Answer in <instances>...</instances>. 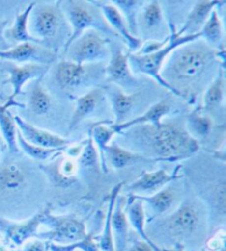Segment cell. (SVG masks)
I'll return each instance as SVG.
<instances>
[{
  "mask_svg": "<svg viewBox=\"0 0 226 251\" xmlns=\"http://www.w3.org/2000/svg\"><path fill=\"white\" fill-rule=\"evenodd\" d=\"M107 97L104 88L95 87L83 94L76 100L75 108L69 124V131H73L84 120L97 116L103 108H105Z\"/></svg>",
  "mask_w": 226,
  "mask_h": 251,
  "instance_id": "obj_17",
  "label": "cell"
},
{
  "mask_svg": "<svg viewBox=\"0 0 226 251\" xmlns=\"http://www.w3.org/2000/svg\"><path fill=\"white\" fill-rule=\"evenodd\" d=\"M170 110L171 101L169 98H165V100L158 101L151 107H149L142 115L129 119L128 122L121 125H111V127L114 130L115 133H121L129 128L135 127V126L141 125H150L152 127H160L162 125V118L166 117L170 113Z\"/></svg>",
  "mask_w": 226,
  "mask_h": 251,
  "instance_id": "obj_21",
  "label": "cell"
},
{
  "mask_svg": "<svg viewBox=\"0 0 226 251\" xmlns=\"http://www.w3.org/2000/svg\"><path fill=\"white\" fill-rule=\"evenodd\" d=\"M225 100V74L224 66H221L212 83L206 88L203 95V106L200 108L201 111L209 115V113H214L216 110L224 108Z\"/></svg>",
  "mask_w": 226,
  "mask_h": 251,
  "instance_id": "obj_28",
  "label": "cell"
},
{
  "mask_svg": "<svg viewBox=\"0 0 226 251\" xmlns=\"http://www.w3.org/2000/svg\"><path fill=\"white\" fill-rule=\"evenodd\" d=\"M105 75L112 85L127 94H132L140 86L139 79L130 69L128 53H125L118 44L112 46L111 43V57L105 66Z\"/></svg>",
  "mask_w": 226,
  "mask_h": 251,
  "instance_id": "obj_10",
  "label": "cell"
},
{
  "mask_svg": "<svg viewBox=\"0 0 226 251\" xmlns=\"http://www.w3.org/2000/svg\"><path fill=\"white\" fill-rule=\"evenodd\" d=\"M0 29H1V25H0Z\"/></svg>",
  "mask_w": 226,
  "mask_h": 251,
  "instance_id": "obj_43",
  "label": "cell"
},
{
  "mask_svg": "<svg viewBox=\"0 0 226 251\" xmlns=\"http://www.w3.org/2000/svg\"><path fill=\"white\" fill-rule=\"evenodd\" d=\"M18 128L13 116L4 105H0V133L3 138L10 153H19V147L17 143Z\"/></svg>",
  "mask_w": 226,
  "mask_h": 251,
  "instance_id": "obj_33",
  "label": "cell"
},
{
  "mask_svg": "<svg viewBox=\"0 0 226 251\" xmlns=\"http://www.w3.org/2000/svg\"><path fill=\"white\" fill-rule=\"evenodd\" d=\"M104 75L105 67L102 69V63L76 64L74 62L62 60L53 71V77L56 85L66 93H74L82 87L90 86Z\"/></svg>",
  "mask_w": 226,
  "mask_h": 251,
  "instance_id": "obj_8",
  "label": "cell"
},
{
  "mask_svg": "<svg viewBox=\"0 0 226 251\" xmlns=\"http://www.w3.org/2000/svg\"><path fill=\"white\" fill-rule=\"evenodd\" d=\"M201 40L215 51L225 50L224 48V29L220 15L216 9L211 12L209 19L200 31Z\"/></svg>",
  "mask_w": 226,
  "mask_h": 251,
  "instance_id": "obj_30",
  "label": "cell"
},
{
  "mask_svg": "<svg viewBox=\"0 0 226 251\" xmlns=\"http://www.w3.org/2000/svg\"><path fill=\"white\" fill-rule=\"evenodd\" d=\"M213 128V120L209 115L202 113L201 110H196L188 116L185 129L191 136L197 138H205L211 133Z\"/></svg>",
  "mask_w": 226,
  "mask_h": 251,
  "instance_id": "obj_34",
  "label": "cell"
},
{
  "mask_svg": "<svg viewBox=\"0 0 226 251\" xmlns=\"http://www.w3.org/2000/svg\"><path fill=\"white\" fill-rule=\"evenodd\" d=\"M184 246H182V245H180V244H177V245H174L173 247H171V248H162V250L164 251H184Z\"/></svg>",
  "mask_w": 226,
  "mask_h": 251,
  "instance_id": "obj_41",
  "label": "cell"
},
{
  "mask_svg": "<svg viewBox=\"0 0 226 251\" xmlns=\"http://www.w3.org/2000/svg\"><path fill=\"white\" fill-rule=\"evenodd\" d=\"M138 33L141 32L149 41H164L166 21L159 1L144 2L137 19ZM169 37V35H168Z\"/></svg>",
  "mask_w": 226,
  "mask_h": 251,
  "instance_id": "obj_15",
  "label": "cell"
},
{
  "mask_svg": "<svg viewBox=\"0 0 226 251\" xmlns=\"http://www.w3.org/2000/svg\"><path fill=\"white\" fill-rule=\"evenodd\" d=\"M104 162L107 169L111 167L115 170H121L137 163H157L159 161L127 150L117 142H112L108 145L104 153Z\"/></svg>",
  "mask_w": 226,
  "mask_h": 251,
  "instance_id": "obj_22",
  "label": "cell"
},
{
  "mask_svg": "<svg viewBox=\"0 0 226 251\" xmlns=\"http://www.w3.org/2000/svg\"><path fill=\"white\" fill-rule=\"evenodd\" d=\"M53 98L50 93L44 88L42 77L34 79L31 83L28 94V108L31 114L38 117L48 116L53 109Z\"/></svg>",
  "mask_w": 226,
  "mask_h": 251,
  "instance_id": "obj_27",
  "label": "cell"
},
{
  "mask_svg": "<svg viewBox=\"0 0 226 251\" xmlns=\"http://www.w3.org/2000/svg\"><path fill=\"white\" fill-rule=\"evenodd\" d=\"M43 213L44 208L33 215L32 217L22 222H15L0 217V234H2L4 238L11 241L17 247H21L26 241L37 237L39 227L41 226Z\"/></svg>",
  "mask_w": 226,
  "mask_h": 251,
  "instance_id": "obj_14",
  "label": "cell"
},
{
  "mask_svg": "<svg viewBox=\"0 0 226 251\" xmlns=\"http://www.w3.org/2000/svg\"><path fill=\"white\" fill-rule=\"evenodd\" d=\"M0 60L17 65H48L56 60V53L37 43H19L10 49L0 50Z\"/></svg>",
  "mask_w": 226,
  "mask_h": 251,
  "instance_id": "obj_11",
  "label": "cell"
},
{
  "mask_svg": "<svg viewBox=\"0 0 226 251\" xmlns=\"http://www.w3.org/2000/svg\"><path fill=\"white\" fill-rule=\"evenodd\" d=\"M96 6L101 9L104 18H105L108 25L114 31L116 35H118L124 40V42L127 44L130 53L140 50L142 47V41L140 38L135 37L132 34L127 25V22L124 19L120 11L115 7V4L112 1H93Z\"/></svg>",
  "mask_w": 226,
  "mask_h": 251,
  "instance_id": "obj_18",
  "label": "cell"
},
{
  "mask_svg": "<svg viewBox=\"0 0 226 251\" xmlns=\"http://www.w3.org/2000/svg\"><path fill=\"white\" fill-rule=\"evenodd\" d=\"M216 59L218 51L198 39L175 49L165 62L160 75L172 88L173 95L190 100L196 97L194 89L200 85L207 69L214 65Z\"/></svg>",
  "mask_w": 226,
  "mask_h": 251,
  "instance_id": "obj_2",
  "label": "cell"
},
{
  "mask_svg": "<svg viewBox=\"0 0 226 251\" xmlns=\"http://www.w3.org/2000/svg\"><path fill=\"white\" fill-rule=\"evenodd\" d=\"M181 165H178L172 173L164 169L152 172H142L141 176L127 185L129 194L149 196L160 191L161 188L182 178L183 174L180 173Z\"/></svg>",
  "mask_w": 226,
  "mask_h": 251,
  "instance_id": "obj_13",
  "label": "cell"
},
{
  "mask_svg": "<svg viewBox=\"0 0 226 251\" xmlns=\"http://www.w3.org/2000/svg\"><path fill=\"white\" fill-rule=\"evenodd\" d=\"M104 91L108 101L111 102L113 114L115 116V122L113 125H121L128 122L130 115L135 109L137 94H127L115 85L104 87Z\"/></svg>",
  "mask_w": 226,
  "mask_h": 251,
  "instance_id": "obj_24",
  "label": "cell"
},
{
  "mask_svg": "<svg viewBox=\"0 0 226 251\" xmlns=\"http://www.w3.org/2000/svg\"><path fill=\"white\" fill-rule=\"evenodd\" d=\"M4 149H6V142H4L1 133H0V160H1V158H2Z\"/></svg>",
  "mask_w": 226,
  "mask_h": 251,
  "instance_id": "obj_42",
  "label": "cell"
},
{
  "mask_svg": "<svg viewBox=\"0 0 226 251\" xmlns=\"http://www.w3.org/2000/svg\"><path fill=\"white\" fill-rule=\"evenodd\" d=\"M226 1L222 0H201L196 1L193 4L191 11L188 13L185 21L179 31H175L179 37L182 35H193L200 33L203 25L209 19L211 12L216 9V7H222Z\"/></svg>",
  "mask_w": 226,
  "mask_h": 251,
  "instance_id": "obj_20",
  "label": "cell"
},
{
  "mask_svg": "<svg viewBox=\"0 0 226 251\" xmlns=\"http://www.w3.org/2000/svg\"><path fill=\"white\" fill-rule=\"evenodd\" d=\"M126 251H153L149 246L142 240H136Z\"/></svg>",
  "mask_w": 226,
  "mask_h": 251,
  "instance_id": "obj_40",
  "label": "cell"
},
{
  "mask_svg": "<svg viewBox=\"0 0 226 251\" xmlns=\"http://www.w3.org/2000/svg\"><path fill=\"white\" fill-rule=\"evenodd\" d=\"M129 195H132L135 199H137L139 201H141L143 204L146 203L151 210L153 219L156 217L159 218L170 214L174 209L178 201L177 190H175L174 186H171L170 184L165 186L164 188H161L160 191H158L155 194L149 196L134 194Z\"/></svg>",
  "mask_w": 226,
  "mask_h": 251,
  "instance_id": "obj_23",
  "label": "cell"
},
{
  "mask_svg": "<svg viewBox=\"0 0 226 251\" xmlns=\"http://www.w3.org/2000/svg\"><path fill=\"white\" fill-rule=\"evenodd\" d=\"M38 1H32L28 4L24 11L17 13L15 22L10 26V28L4 31V37L10 41H15L18 44L19 43H25V42H30V43H38L35 39L31 37L29 32V17L30 13L32 11L33 7L37 4Z\"/></svg>",
  "mask_w": 226,
  "mask_h": 251,
  "instance_id": "obj_29",
  "label": "cell"
},
{
  "mask_svg": "<svg viewBox=\"0 0 226 251\" xmlns=\"http://www.w3.org/2000/svg\"><path fill=\"white\" fill-rule=\"evenodd\" d=\"M47 249L50 251H101L98 245V237L95 236L94 232L87 234L82 240L69 245L47 243Z\"/></svg>",
  "mask_w": 226,
  "mask_h": 251,
  "instance_id": "obj_37",
  "label": "cell"
},
{
  "mask_svg": "<svg viewBox=\"0 0 226 251\" xmlns=\"http://www.w3.org/2000/svg\"><path fill=\"white\" fill-rule=\"evenodd\" d=\"M126 199L117 197L112 213V234L115 251H126L129 243V222L125 213Z\"/></svg>",
  "mask_w": 226,
  "mask_h": 251,
  "instance_id": "obj_25",
  "label": "cell"
},
{
  "mask_svg": "<svg viewBox=\"0 0 226 251\" xmlns=\"http://www.w3.org/2000/svg\"><path fill=\"white\" fill-rule=\"evenodd\" d=\"M61 8L71 28V35L63 48V53L81 34L87 30H97L101 33L116 37V33L108 25L101 9L93 1L67 0L61 1Z\"/></svg>",
  "mask_w": 226,
  "mask_h": 251,
  "instance_id": "obj_5",
  "label": "cell"
},
{
  "mask_svg": "<svg viewBox=\"0 0 226 251\" xmlns=\"http://www.w3.org/2000/svg\"><path fill=\"white\" fill-rule=\"evenodd\" d=\"M125 185L124 182L116 184L111 192L110 200H108V207L105 218V224H104L103 232L101 237H98V245L99 250L101 251H115L114 241H113V234H112V213L114 209L117 197L119 196V193L123 190Z\"/></svg>",
  "mask_w": 226,
  "mask_h": 251,
  "instance_id": "obj_32",
  "label": "cell"
},
{
  "mask_svg": "<svg viewBox=\"0 0 226 251\" xmlns=\"http://www.w3.org/2000/svg\"><path fill=\"white\" fill-rule=\"evenodd\" d=\"M201 39V33L193 34V35H179L175 33V28L171 26V33L170 39L168 43L166 44L164 48L160 50L155 51L149 54H138V53H128V61L130 69H132L133 73L135 74H143L148 75L152 77L160 86L168 89L169 92L173 94L172 88H171L168 84H167L161 77V70L164 66L165 62L168 59V56L172 53L175 49L179 47H182L184 44L197 41V40Z\"/></svg>",
  "mask_w": 226,
  "mask_h": 251,
  "instance_id": "obj_6",
  "label": "cell"
},
{
  "mask_svg": "<svg viewBox=\"0 0 226 251\" xmlns=\"http://www.w3.org/2000/svg\"><path fill=\"white\" fill-rule=\"evenodd\" d=\"M115 7L118 9L124 19L127 22V25L133 35L138 38V28H137V19L140 9L146 1L141 0H116L112 1Z\"/></svg>",
  "mask_w": 226,
  "mask_h": 251,
  "instance_id": "obj_35",
  "label": "cell"
},
{
  "mask_svg": "<svg viewBox=\"0 0 226 251\" xmlns=\"http://www.w3.org/2000/svg\"><path fill=\"white\" fill-rule=\"evenodd\" d=\"M17 143L18 147H19V150L24 151L31 159L40 161V162H45V161L51 160L54 156L64 151V149H48V148L31 145L21 136L19 130L17 132Z\"/></svg>",
  "mask_w": 226,
  "mask_h": 251,
  "instance_id": "obj_36",
  "label": "cell"
},
{
  "mask_svg": "<svg viewBox=\"0 0 226 251\" xmlns=\"http://www.w3.org/2000/svg\"><path fill=\"white\" fill-rule=\"evenodd\" d=\"M209 213L202 200L189 197L175 207L170 214L153 221L150 229L155 238L170 245L184 246L188 243H198L209 232Z\"/></svg>",
  "mask_w": 226,
  "mask_h": 251,
  "instance_id": "obj_3",
  "label": "cell"
},
{
  "mask_svg": "<svg viewBox=\"0 0 226 251\" xmlns=\"http://www.w3.org/2000/svg\"><path fill=\"white\" fill-rule=\"evenodd\" d=\"M29 32L40 46L57 53L64 48L71 35V28L61 8V1L40 2L29 17Z\"/></svg>",
  "mask_w": 226,
  "mask_h": 251,
  "instance_id": "obj_4",
  "label": "cell"
},
{
  "mask_svg": "<svg viewBox=\"0 0 226 251\" xmlns=\"http://www.w3.org/2000/svg\"><path fill=\"white\" fill-rule=\"evenodd\" d=\"M29 184V171L24 164L8 160L0 164V197H15Z\"/></svg>",
  "mask_w": 226,
  "mask_h": 251,
  "instance_id": "obj_16",
  "label": "cell"
},
{
  "mask_svg": "<svg viewBox=\"0 0 226 251\" xmlns=\"http://www.w3.org/2000/svg\"><path fill=\"white\" fill-rule=\"evenodd\" d=\"M125 213L127 215L128 222L132 224L136 232L141 237L142 241H144L153 251H164L147 235L146 212H144V204L141 201L135 199L132 195H128L125 204Z\"/></svg>",
  "mask_w": 226,
  "mask_h": 251,
  "instance_id": "obj_26",
  "label": "cell"
},
{
  "mask_svg": "<svg viewBox=\"0 0 226 251\" xmlns=\"http://www.w3.org/2000/svg\"><path fill=\"white\" fill-rule=\"evenodd\" d=\"M41 225L48 230L38 232L35 238L57 245H69L87 236L85 223L72 215H53L50 206L44 207Z\"/></svg>",
  "mask_w": 226,
  "mask_h": 251,
  "instance_id": "obj_7",
  "label": "cell"
},
{
  "mask_svg": "<svg viewBox=\"0 0 226 251\" xmlns=\"http://www.w3.org/2000/svg\"><path fill=\"white\" fill-rule=\"evenodd\" d=\"M48 65H39V64H25L17 65L13 63L6 62L4 70L9 74V78L6 83L10 84L12 87V93L6 104H3L9 109L13 106H20L16 101V98L22 93V88L30 80L38 79L43 77L45 73L49 71Z\"/></svg>",
  "mask_w": 226,
  "mask_h": 251,
  "instance_id": "obj_12",
  "label": "cell"
},
{
  "mask_svg": "<svg viewBox=\"0 0 226 251\" xmlns=\"http://www.w3.org/2000/svg\"><path fill=\"white\" fill-rule=\"evenodd\" d=\"M130 151L159 162H177L191 158L200 150V142L185 129V126L162 123L160 127L150 125L135 126L119 133Z\"/></svg>",
  "mask_w": 226,
  "mask_h": 251,
  "instance_id": "obj_1",
  "label": "cell"
},
{
  "mask_svg": "<svg viewBox=\"0 0 226 251\" xmlns=\"http://www.w3.org/2000/svg\"><path fill=\"white\" fill-rule=\"evenodd\" d=\"M65 60L76 64H94L108 61L111 57V42L97 30L83 32L63 53Z\"/></svg>",
  "mask_w": 226,
  "mask_h": 251,
  "instance_id": "obj_9",
  "label": "cell"
},
{
  "mask_svg": "<svg viewBox=\"0 0 226 251\" xmlns=\"http://www.w3.org/2000/svg\"><path fill=\"white\" fill-rule=\"evenodd\" d=\"M13 118H15L17 128L21 136L31 145L48 148V149H65L70 145V142L65 138L39 128L19 116H15Z\"/></svg>",
  "mask_w": 226,
  "mask_h": 251,
  "instance_id": "obj_19",
  "label": "cell"
},
{
  "mask_svg": "<svg viewBox=\"0 0 226 251\" xmlns=\"http://www.w3.org/2000/svg\"><path fill=\"white\" fill-rule=\"evenodd\" d=\"M78 168L84 171L87 170H97L101 165L98 151L95 147L92 138H87V140L84 142L83 149L81 151L78 159Z\"/></svg>",
  "mask_w": 226,
  "mask_h": 251,
  "instance_id": "obj_38",
  "label": "cell"
},
{
  "mask_svg": "<svg viewBox=\"0 0 226 251\" xmlns=\"http://www.w3.org/2000/svg\"><path fill=\"white\" fill-rule=\"evenodd\" d=\"M45 250H47V243H45V241L38 238H32L28 241H26V243L22 245V248L20 250H15V251H45Z\"/></svg>",
  "mask_w": 226,
  "mask_h": 251,
  "instance_id": "obj_39",
  "label": "cell"
},
{
  "mask_svg": "<svg viewBox=\"0 0 226 251\" xmlns=\"http://www.w3.org/2000/svg\"><path fill=\"white\" fill-rule=\"evenodd\" d=\"M111 125H113L110 120H104V122H98L94 124V126L90 129V138L94 142L95 147L98 151L99 160H101V169L104 173H108V169L104 162V153H105L106 148L110 145L112 139L114 138L115 132L112 129Z\"/></svg>",
  "mask_w": 226,
  "mask_h": 251,
  "instance_id": "obj_31",
  "label": "cell"
}]
</instances>
